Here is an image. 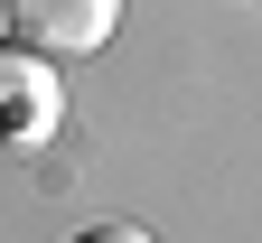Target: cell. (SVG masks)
Returning <instances> with one entry per match:
<instances>
[{"label": "cell", "instance_id": "1", "mask_svg": "<svg viewBox=\"0 0 262 243\" xmlns=\"http://www.w3.org/2000/svg\"><path fill=\"white\" fill-rule=\"evenodd\" d=\"M122 0H0V38L28 56H94L113 47Z\"/></svg>", "mask_w": 262, "mask_h": 243}, {"label": "cell", "instance_id": "2", "mask_svg": "<svg viewBox=\"0 0 262 243\" xmlns=\"http://www.w3.org/2000/svg\"><path fill=\"white\" fill-rule=\"evenodd\" d=\"M66 122V84L47 56L28 47H0V150H47Z\"/></svg>", "mask_w": 262, "mask_h": 243}, {"label": "cell", "instance_id": "3", "mask_svg": "<svg viewBox=\"0 0 262 243\" xmlns=\"http://www.w3.org/2000/svg\"><path fill=\"white\" fill-rule=\"evenodd\" d=\"M75 243H159V234H150V225H122V215H113V225H84Z\"/></svg>", "mask_w": 262, "mask_h": 243}]
</instances>
